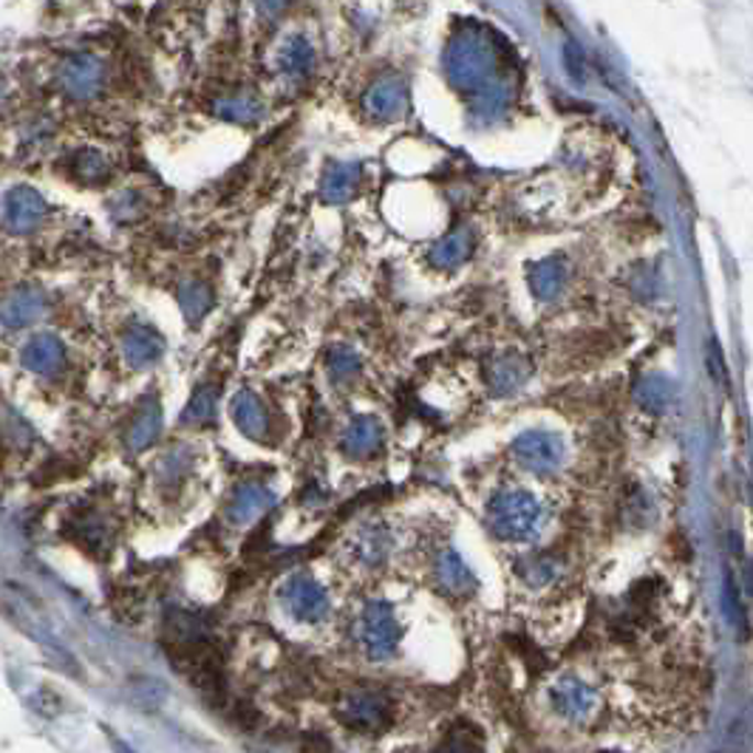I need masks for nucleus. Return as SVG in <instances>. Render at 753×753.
<instances>
[{"mask_svg": "<svg viewBox=\"0 0 753 753\" xmlns=\"http://www.w3.org/2000/svg\"><path fill=\"white\" fill-rule=\"evenodd\" d=\"M63 360H66V349H63V343H59L54 335L32 337V340L23 346V351H20V363L40 376L57 374Z\"/></svg>", "mask_w": 753, "mask_h": 753, "instance_id": "16", "label": "nucleus"}, {"mask_svg": "<svg viewBox=\"0 0 753 753\" xmlns=\"http://www.w3.org/2000/svg\"><path fill=\"white\" fill-rule=\"evenodd\" d=\"M430 753H484V745L473 728H454V731L445 733L443 740L436 742V747Z\"/></svg>", "mask_w": 753, "mask_h": 753, "instance_id": "30", "label": "nucleus"}, {"mask_svg": "<svg viewBox=\"0 0 753 753\" xmlns=\"http://www.w3.org/2000/svg\"><path fill=\"white\" fill-rule=\"evenodd\" d=\"M360 176H363V167L357 162H331L324 173L320 196L329 205H346L360 190Z\"/></svg>", "mask_w": 753, "mask_h": 753, "instance_id": "17", "label": "nucleus"}, {"mask_svg": "<svg viewBox=\"0 0 753 753\" xmlns=\"http://www.w3.org/2000/svg\"><path fill=\"white\" fill-rule=\"evenodd\" d=\"M513 459L519 468L530 470V473L547 476L564 465L567 445L561 436L549 434V430H527L513 443Z\"/></svg>", "mask_w": 753, "mask_h": 753, "instance_id": "5", "label": "nucleus"}, {"mask_svg": "<svg viewBox=\"0 0 753 753\" xmlns=\"http://www.w3.org/2000/svg\"><path fill=\"white\" fill-rule=\"evenodd\" d=\"M564 281H567V266L561 258H544L530 270V290L542 301H553L561 292Z\"/></svg>", "mask_w": 753, "mask_h": 753, "instance_id": "22", "label": "nucleus"}, {"mask_svg": "<svg viewBox=\"0 0 753 753\" xmlns=\"http://www.w3.org/2000/svg\"><path fill=\"white\" fill-rule=\"evenodd\" d=\"M725 603H728V614H731V621H733V626H736V632L745 634V629H747L745 609H742L740 589H736V581H733L731 575H728V581H725Z\"/></svg>", "mask_w": 753, "mask_h": 753, "instance_id": "35", "label": "nucleus"}, {"mask_svg": "<svg viewBox=\"0 0 753 753\" xmlns=\"http://www.w3.org/2000/svg\"><path fill=\"white\" fill-rule=\"evenodd\" d=\"M111 747H113V753H137L126 740H119V736H113V733H111Z\"/></svg>", "mask_w": 753, "mask_h": 753, "instance_id": "36", "label": "nucleus"}, {"mask_svg": "<svg viewBox=\"0 0 753 753\" xmlns=\"http://www.w3.org/2000/svg\"><path fill=\"white\" fill-rule=\"evenodd\" d=\"M547 513L524 490H504L488 502V527L502 542H530L542 533Z\"/></svg>", "mask_w": 753, "mask_h": 753, "instance_id": "2", "label": "nucleus"}, {"mask_svg": "<svg viewBox=\"0 0 753 753\" xmlns=\"http://www.w3.org/2000/svg\"><path fill=\"white\" fill-rule=\"evenodd\" d=\"M218 113L227 119H238V122H247L258 113V102L252 97H227L225 102H218Z\"/></svg>", "mask_w": 753, "mask_h": 753, "instance_id": "34", "label": "nucleus"}, {"mask_svg": "<svg viewBox=\"0 0 753 753\" xmlns=\"http://www.w3.org/2000/svg\"><path fill=\"white\" fill-rule=\"evenodd\" d=\"M473 255V232L470 230H454L436 241L434 250H430V264L443 266V270H454V266L465 264L468 258Z\"/></svg>", "mask_w": 753, "mask_h": 753, "instance_id": "21", "label": "nucleus"}, {"mask_svg": "<svg viewBox=\"0 0 753 753\" xmlns=\"http://www.w3.org/2000/svg\"><path fill=\"white\" fill-rule=\"evenodd\" d=\"M232 423L241 428V434H247L250 439L264 443L266 434H270V414H266V405L261 403V396L252 394V391H238L232 396Z\"/></svg>", "mask_w": 753, "mask_h": 753, "instance_id": "14", "label": "nucleus"}, {"mask_svg": "<svg viewBox=\"0 0 753 753\" xmlns=\"http://www.w3.org/2000/svg\"><path fill=\"white\" fill-rule=\"evenodd\" d=\"M159 428H162V408H159L156 396H148L139 405L137 416L131 419L126 430V445L131 450H145L156 443Z\"/></svg>", "mask_w": 753, "mask_h": 753, "instance_id": "19", "label": "nucleus"}, {"mask_svg": "<svg viewBox=\"0 0 753 753\" xmlns=\"http://www.w3.org/2000/svg\"><path fill=\"white\" fill-rule=\"evenodd\" d=\"M360 369H363V363H360V354H357L354 349H349V346H337V349H331L329 374L335 376V380H351V376L360 374Z\"/></svg>", "mask_w": 753, "mask_h": 753, "instance_id": "33", "label": "nucleus"}, {"mask_svg": "<svg viewBox=\"0 0 753 753\" xmlns=\"http://www.w3.org/2000/svg\"><path fill=\"white\" fill-rule=\"evenodd\" d=\"M549 702L564 720L587 722L598 711V691L578 677H558L549 686Z\"/></svg>", "mask_w": 753, "mask_h": 753, "instance_id": "7", "label": "nucleus"}, {"mask_svg": "<svg viewBox=\"0 0 753 753\" xmlns=\"http://www.w3.org/2000/svg\"><path fill=\"white\" fill-rule=\"evenodd\" d=\"M391 553V535L383 527H365L354 538V558L365 567L383 564Z\"/></svg>", "mask_w": 753, "mask_h": 753, "instance_id": "23", "label": "nucleus"}, {"mask_svg": "<svg viewBox=\"0 0 753 753\" xmlns=\"http://www.w3.org/2000/svg\"><path fill=\"white\" fill-rule=\"evenodd\" d=\"M272 504H275V493L270 488L258 482H247L232 490L225 515L230 524H250L255 522L258 515H264Z\"/></svg>", "mask_w": 753, "mask_h": 753, "instance_id": "10", "label": "nucleus"}, {"mask_svg": "<svg viewBox=\"0 0 753 753\" xmlns=\"http://www.w3.org/2000/svg\"><path fill=\"white\" fill-rule=\"evenodd\" d=\"M59 86L77 99H88L102 86V66L91 54H74L59 68Z\"/></svg>", "mask_w": 753, "mask_h": 753, "instance_id": "9", "label": "nucleus"}, {"mask_svg": "<svg viewBox=\"0 0 753 753\" xmlns=\"http://www.w3.org/2000/svg\"><path fill=\"white\" fill-rule=\"evenodd\" d=\"M122 351L133 369H148L165 354V337L148 324H131L122 335Z\"/></svg>", "mask_w": 753, "mask_h": 753, "instance_id": "12", "label": "nucleus"}, {"mask_svg": "<svg viewBox=\"0 0 753 753\" xmlns=\"http://www.w3.org/2000/svg\"><path fill=\"white\" fill-rule=\"evenodd\" d=\"M176 301L178 306H182V312H185L187 320H190V324H198V320L210 312L212 292L207 290V284H201V281H187V284L178 286Z\"/></svg>", "mask_w": 753, "mask_h": 753, "instance_id": "26", "label": "nucleus"}, {"mask_svg": "<svg viewBox=\"0 0 753 753\" xmlns=\"http://www.w3.org/2000/svg\"><path fill=\"white\" fill-rule=\"evenodd\" d=\"M277 63H281V68H284L286 74H304L309 72V66L315 63V48H312L309 40L304 37L286 40V46L277 54Z\"/></svg>", "mask_w": 753, "mask_h": 753, "instance_id": "29", "label": "nucleus"}, {"mask_svg": "<svg viewBox=\"0 0 753 753\" xmlns=\"http://www.w3.org/2000/svg\"><path fill=\"white\" fill-rule=\"evenodd\" d=\"M434 581L436 587L443 589V592L454 594V598H465V594L476 592L473 569L468 567V561L456 549L439 553V558L434 564Z\"/></svg>", "mask_w": 753, "mask_h": 753, "instance_id": "13", "label": "nucleus"}, {"mask_svg": "<svg viewBox=\"0 0 753 753\" xmlns=\"http://www.w3.org/2000/svg\"><path fill=\"white\" fill-rule=\"evenodd\" d=\"M515 572H519V578H522L527 587L538 589L555 581V575H558V564H555L549 555H530V558H522V561H519Z\"/></svg>", "mask_w": 753, "mask_h": 753, "instance_id": "28", "label": "nucleus"}, {"mask_svg": "<svg viewBox=\"0 0 753 753\" xmlns=\"http://www.w3.org/2000/svg\"><path fill=\"white\" fill-rule=\"evenodd\" d=\"M396 706L380 688H354L337 706V722L354 733H383L394 722Z\"/></svg>", "mask_w": 753, "mask_h": 753, "instance_id": "3", "label": "nucleus"}, {"mask_svg": "<svg viewBox=\"0 0 753 753\" xmlns=\"http://www.w3.org/2000/svg\"><path fill=\"white\" fill-rule=\"evenodd\" d=\"M484 376H488V385L493 394H513L515 389H522L524 380L530 376V363L522 354L510 351V354L493 357V360L484 365Z\"/></svg>", "mask_w": 753, "mask_h": 753, "instance_id": "15", "label": "nucleus"}, {"mask_svg": "<svg viewBox=\"0 0 753 753\" xmlns=\"http://www.w3.org/2000/svg\"><path fill=\"white\" fill-rule=\"evenodd\" d=\"M46 216V201L32 187H12L3 198V221L12 232H29Z\"/></svg>", "mask_w": 753, "mask_h": 753, "instance_id": "8", "label": "nucleus"}, {"mask_svg": "<svg viewBox=\"0 0 753 753\" xmlns=\"http://www.w3.org/2000/svg\"><path fill=\"white\" fill-rule=\"evenodd\" d=\"M72 173L83 182H99V178L108 176V162L97 151H79L72 159Z\"/></svg>", "mask_w": 753, "mask_h": 753, "instance_id": "32", "label": "nucleus"}, {"mask_svg": "<svg viewBox=\"0 0 753 753\" xmlns=\"http://www.w3.org/2000/svg\"><path fill=\"white\" fill-rule=\"evenodd\" d=\"M385 443V428L376 416H354L343 430V439H340V448L351 459H365V456H374L376 450L383 448Z\"/></svg>", "mask_w": 753, "mask_h": 753, "instance_id": "11", "label": "nucleus"}, {"mask_svg": "<svg viewBox=\"0 0 753 753\" xmlns=\"http://www.w3.org/2000/svg\"><path fill=\"white\" fill-rule=\"evenodd\" d=\"M508 106H510V86L508 83H502V79H495V83H490L488 88L473 94L470 111H473V117H479V119H495V117H502V111Z\"/></svg>", "mask_w": 753, "mask_h": 753, "instance_id": "25", "label": "nucleus"}, {"mask_svg": "<svg viewBox=\"0 0 753 753\" xmlns=\"http://www.w3.org/2000/svg\"><path fill=\"white\" fill-rule=\"evenodd\" d=\"M46 309V295L37 290H18L7 304H3V324L9 329H23V326L34 324Z\"/></svg>", "mask_w": 753, "mask_h": 753, "instance_id": "20", "label": "nucleus"}, {"mask_svg": "<svg viewBox=\"0 0 753 753\" xmlns=\"http://www.w3.org/2000/svg\"><path fill=\"white\" fill-rule=\"evenodd\" d=\"M403 641V626L394 609L383 601H371L360 614V646L369 661H391Z\"/></svg>", "mask_w": 753, "mask_h": 753, "instance_id": "4", "label": "nucleus"}, {"mask_svg": "<svg viewBox=\"0 0 753 753\" xmlns=\"http://www.w3.org/2000/svg\"><path fill=\"white\" fill-rule=\"evenodd\" d=\"M365 106L374 117L383 119H396L405 113V106H408V88L400 77H383L380 83H374L365 97Z\"/></svg>", "mask_w": 753, "mask_h": 753, "instance_id": "18", "label": "nucleus"}, {"mask_svg": "<svg viewBox=\"0 0 753 753\" xmlns=\"http://www.w3.org/2000/svg\"><path fill=\"white\" fill-rule=\"evenodd\" d=\"M72 538L74 542H79L86 549H91V553H99V549H106L108 544V524L106 519H99L97 513H83L77 515L72 522Z\"/></svg>", "mask_w": 753, "mask_h": 753, "instance_id": "24", "label": "nucleus"}, {"mask_svg": "<svg viewBox=\"0 0 753 753\" xmlns=\"http://www.w3.org/2000/svg\"><path fill=\"white\" fill-rule=\"evenodd\" d=\"M753 742V702H747L731 722H728L725 733H722V751L725 753H742Z\"/></svg>", "mask_w": 753, "mask_h": 753, "instance_id": "27", "label": "nucleus"}, {"mask_svg": "<svg viewBox=\"0 0 753 753\" xmlns=\"http://www.w3.org/2000/svg\"><path fill=\"white\" fill-rule=\"evenodd\" d=\"M508 52L504 43L484 26H465L445 48V72L456 88L479 94L495 83V68Z\"/></svg>", "mask_w": 753, "mask_h": 753, "instance_id": "1", "label": "nucleus"}, {"mask_svg": "<svg viewBox=\"0 0 753 753\" xmlns=\"http://www.w3.org/2000/svg\"><path fill=\"white\" fill-rule=\"evenodd\" d=\"M216 405H218L216 389H212V385H205V389H198L196 394H193V400L187 403L182 419H185V423H196V425L212 423V416H216Z\"/></svg>", "mask_w": 753, "mask_h": 753, "instance_id": "31", "label": "nucleus"}, {"mask_svg": "<svg viewBox=\"0 0 753 753\" xmlns=\"http://www.w3.org/2000/svg\"><path fill=\"white\" fill-rule=\"evenodd\" d=\"M277 598H281L286 612L301 623H312L315 626V623H324L329 618V594L309 575H292V578H286Z\"/></svg>", "mask_w": 753, "mask_h": 753, "instance_id": "6", "label": "nucleus"}]
</instances>
